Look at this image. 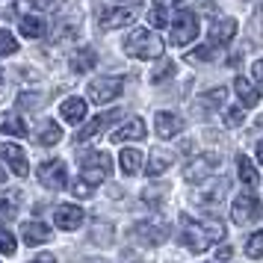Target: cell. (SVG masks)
Listing matches in <instances>:
<instances>
[{"label": "cell", "mask_w": 263, "mask_h": 263, "mask_svg": "<svg viewBox=\"0 0 263 263\" xmlns=\"http://www.w3.org/2000/svg\"><path fill=\"white\" fill-rule=\"evenodd\" d=\"M21 237H24L27 246H45L53 234H50V228L42 225V222H24V225H21Z\"/></svg>", "instance_id": "obj_18"}, {"label": "cell", "mask_w": 263, "mask_h": 263, "mask_svg": "<svg viewBox=\"0 0 263 263\" xmlns=\"http://www.w3.org/2000/svg\"><path fill=\"white\" fill-rule=\"evenodd\" d=\"M15 251H18V239H15V234L12 231H6V228H0V254L12 257Z\"/></svg>", "instance_id": "obj_30"}, {"label": "cell", "mask_w": 263, "mask_h": 263, "mask_svg": "<svg viewBox=\"0 0 263 263\" xmlns=\"http://www.w3.org/2000/svg\"><path fill=\"white\" fill-rule=\"evenodd\" d=\"M71 192H74V198H77V195H80V198H89V195H92V186H89V183H83V180H74V186H71Z\"/></svg>", "instance_id": "obj_39"}, {"label": "cell", "mask_w": 263, "mask_h": 263, "mask_svg": "<svg viewBox=\"0 0 263 263\" xmlns=\"http://www.w3.org/2000/svg\"><path fill=\"white\" fill-rule=\"evenodd\" d=\"M148 24L157 27V30H160V27H166L168 24V12L163 9V6H154V9L148 12Z\"/></svg>", "instance_id": "obj_36"}, {"label": "cell", "mask_w": 263, "mask_h": 263, "mask_svg": "<svg viewBox=\"0 0 263 263\" xmlns=\"http://www.w3.org/2000/svg\"><path fill=\"white\" fill-rule=\"evenodd\" d=\"M231 216L237 225H249V222H257L263 216V204L254 192H242L234 198V207H231Z\"/></svg>", "instance_id": "obj_4"}, {"label": "cell", "mask_w": 263, "mask_h": 263, "mask_svg": "<svg viewBox=\"0 0 263 263\" xmlns=\"http://www.w3.org/2000/svg\"><path fill=\"white\" fill-rule=\"evenodd\" d=\"M234 36H237V21L234 18H216L213 24H210V45L213 48L228 45Z\"/></svg>", "instance_id": "obj_14"}, {"label": "cell", "mask_w": 263, "mask_h": 263, "mask_svg": "<svg viewBox=\"0 0 263 263\" xmlns=\"http://www.w3.org/2000/svg\"><path fill=\"white\" fill-rule=\"evenodd\" d=\"M246 254L254 257V260L263 257V231H254V234L249 237V242H246Z\"/></svg>", "instance_id": "obj_31"}, {"label": "cell", "mask_w": 263, "mask_h": 263, "mask_svg": "<svg viewBox=\"0 0 263 263\" xmlns=\"http://www.w3.org/2000/svg\"><path fill=\"white\" fill-rule=\"evenodd\" d=\"M0 83H3V71H0Z\"/></svg>", "instance_id": "obj_49"}, {"label": "cell", "mask_w": 263, "mask_h": 263, "mask_svg": "<svg viewBox=\"0 0 263 263\" xmlns=\"http://www.w3.org/2000/svg\"><path fill=\"white\" fill-rule=\"evenodd\" d=\"M27 3H30V6H36V9H50L57 0H27Z\"/></svg>", "instance_id": "obj_43"}, {"label": "cell", "mask_w": 263, "mask_h": 263, "mask_svg": "<svg viewBox=\"0 0 263 263\" xmlns=\"http://www.w3.org/2000/svg\"><path fill=\"white\" fill-rule=\"evenodd\" d=\"M15 198H18V192L0 195V216H3V219H15V213H18V207H15Z\"/></svg>", "instance_id": "obj_34"}, {"label": "cell", "mask_w": 263, "mask_h": 263, "mask_svg": "<svg viewBox=\"0 0 263 263\" xmlns=\"http://www.w3.org/2000/svg\"><path fill=\"white\" fill-rule=\"evenodd\" d=\"M86 92H89V101H95V104H109V101H116V98L124 92V80H121V77H95Z\"/></svg>", "instance_id": "obj_5"}, {"label": "cell", "mask_w": 263, "mask_h": 263, "mask_svg": "<svg viewBox=\"0 0 263 263\" xmlns=\"http://www.w3.org/2000/svg\"><path fill=\"white\" fill-rule=\"evenodd\" d=\"M225 180H219V183H207V190H198L195 192V201L198 204H207V207H213V204L222 201V195H225Z\"/></svg>", "instance_id": "obj_25"}, {"label": "cell", "mask_w": 263, "mask_h": 263, "mask_svg": "<svg viewBox=\"0 0 263 263\" xmlns=\"http://www.w3.org/2000/svg\"><path fill=\"white\" fill-rule=\"evenodd\" d=\"M178 3H183V0H157V6H163V9L166 6H178Z\"/></svg>", "instance_id": "obj_45"}, {"label": "cell", "mask_w": 263, "mask_h": 263, "mask_svg": "<svg viewBox=\"0 0 263 263\" xmlns=\"http://www.w3.org/2000/svg\"><path fill=\"white\" fill-rule=\"evenodd\" d=\"M39 183L48 186V190H62L65 186V163L62 160H45L39 166Z\"/></svg>", "instance_id": "obj_9"}, {"label": "cell", "mask_w": 263, "mask_h": 263, "mask_svg": "<svg viewBox=\"0 0 263 263\" xmlns=\"http://www.w3.org/2000/svg\"><path fill=\"white\" fill-rule=\"evenodd\" d=\"M3 180H6V172H3V168H0V183H3Z\"/></svg>", "instance_id": "obj_47"}, {"label": "cell", "mask_w": 263, "mask_h": 263, "mask_svg": "<svg viewBox=\"0 0 263 263\" xmlns=\"http://www.w3.org/2000/svg\"><path fill=\"white\" fill-rule=\"evenodd\" d=\"M225 237V225L219 219H192V216H180V239L192 254H204L213 242Z\"/></svg>", "instance_id": "obj_1"}, {"label": "cell", "mask_w": 263, "mask_h": 263, "mask_svg": "<svg viewBox=\"0 0 263 263\" xmlns=\"http://www.w3.org/2000/svg\"><path fill=\"white\" fill-rule=\"evenodd\" d=\"M95 65H98L95 48H80V50L71 57V71H74V74H86L89 68H95Z\"/></svg>", "instance_id": "obj_23"}, {"label": "cell", "mask_w": 263, "mask_h": 263, "mask_svg": "<svg viewBox=\"0 0 263 263\" xmlns=\"http://www.w3.org/2000/svg\"><path fill=\"white\" fill-rule=\"evenodd\" d=\"M60 116H62V121H65V124H74V127H77V124H83L86 121V101L83 98H65V101H62V107H60Z\"/></svg>", "instance_id": "obj_15"}, {"label": "cell", "mask_w": 263, "mask_h": 263, "mask_svg": "<svg viewBox=\"0 0 263 263\" xmlns=\"http://www.w3.org/2000/svg\"><path fill=\"white\" fill-rule=\"evenodd\" d=\"M0 157L9 163V168H12L18 178H27V172H30V166H27V154L18 148V145L12 142H0Z\"/></svg>", "instance_id": "obj_13"}, {"label": "cell", "mask_w": 263, "mask_h": 263, "mask_svg": "<svg viewBox=\"0 0 263 263\" xmlns=\"http://www.w3.org/2000/svg\"><path fill=\"white\" fill-rule=\"evenodd\" d=\"M163 192H166V190H163V183H157V186H151V190L142 192V198H145V201H151V204H157V198H160Z\"/></svg>", "instance_id": "obj_40"}, {"label": "cell", "mask_w": 263, "mask_h": 263, "mask_svg": "<svg viewBox=\"0 0 263 263\" xmlns=\"http://www.w3.org/2000/svg\"><path fill=\"white\" fill-rule=\"evenodd\" d=\"M251 74H254V80L263 86V60H257L254 65H251Z\"/></svg>", "instance_id": "obj_41"}, {"label": "cell", "mask_w": 263, "mask_h": 263, "mask_svg": "<svg viewBox=\"0 0 263 263\" xmlns=\"http://www.w3.org/2000/svg\"><path fill=\"white\" fill-rule=\"evenodd\" d=\"M237 175L239 180H242V186H249V190H254L257 183H260V175H257V168H254V163H251L246 154L237 157Z\"/></svg>", "instance_id": "obj_21"}, {"label": "cell", "mask_w": 263, "mask_h": 263, "mask_svg": "<svg viewBox=\"0 0 263 263\" xmlns=\"http://www.w3.org/2000/svg\"><path fill=\"white\" fill-rule=\"evenodd\" d=\"M257 163H260V166H263V139H260V142H257Z\"/></svg>", "instance_id": "obj_46"}, {"label": "cell", "mask_w": 263, "mask_h": 263, "mask_svg": "<svg viewBox=\"0 0 263 263\" xmlns=\"http://www.w3.org/2000/svg\"><path fill=\"white\" fill-rule=\"evenodd\" d=\"M0 130L6 133V136H27V124L18 112H6L0 119Z\"/></svg>", "instance_id": "obj_27"}, {"label": "cell", "mask_w": 263, "mask_h": 263, "mask_svg": "<svg viewBox=\"0 0 263 263\" xmlns=\"http://www.w3.org/2000/svg\"><path fill=\"white\" fill-rule=\"evenodd\" d=\"M119 166L124 175H139L142 172V154L136 151V148H124L119 157Z\"/></svg>", "instance_id": "obj_26"}, {"label": "cell", "mask_w": 263, "mask_h": 263, "mask_svg": "<svg viewBox=\"0 0 263 263\" xmlns=\"http://www.w3.org/2000/svg\"><path fill=\"white\" fill-rule=\"evenodd\" d=\"M133 21V9H101L98 12V27L101 30H119V27Z\"/></svg>", "instance_id": "obj_16"}, {"label": "cell", "mask_w": 263, "mask_h": 263, "mask_svg": "<svg viewBox=\"0 0 263 263\" xmlns=\"http://www.w3.org/2000/svg\"><path fill=\"white\" fill-rule=\"evenodd\" d=\"M234 92H237L242 109H251V107H257V104H260V92H257L246 77H237V80H234Z\"/></svg>", "instance_id": "obj_20"}, {"label": "cell", "mask_w": 263, "mask_h": 263, "mask_svg": "<svg viewBox=\"0 0 263 263\" xmlns=\"http://www.w3.org/2000/svg\"><path fill=\"white\" fill-rule=\"evenodd\" d=\"M77 30H80V21L74 15H65L53 24V42H68V39L77 36Z\"/></svg>", "instance_id": "obj_24"}, {"label": "cell", "mask_w": 263, "mask_h": 263, "mask_svg": "<svg viewBox=\"0 0 263 263\" xmlns=\"http://www.w3.org/2000/svg\"><path fill=\"white\" fill-rule=\"evenodd\" d=\"M172 160H175V154H172L168 148H154V151L148 154L145 168H148V175H151V178H157V175H163V172L172 168Z\"/></svg>", "instance_id": "obj_17"}, {"label": "cell", "mask_w": 263, "mask_h": 263, "mask_svg": "<svg viewBox=\"0 0 263 263\" xmlns=\"http://www.w3.org/2000/svg\"><path fill=\"white\" fill-rule=\"evenodd\" d=\"M145 136V121L139 119V116H133L130 121H124V127H119V130L112 133V142H130V139H142Z\"/></svg>", "instance_id": "obj_19"}, {"label": "cell", "mask_w": 263, "mask_h": 263, "mask_svg": "<svg viewBox=\"0 0 263 263\" xmlns=\"http://www.w3.org/2000/svg\"><path fill=\"white\" fill-rule=\"evenodd\" d=\"M133 237L136 242H142V246H163L168 239V225L166 222H139V225L133 228Z\"/></svg>", "instance_id": "obj_8"}, {"label": "cell", "mask_w": 263, "mask_h": 263, "mask_svg": "<svg viewBox=\"0 0 263 263\" xmlns=\"http://www.w3.org/2000/svg\"><path fill=\"white\" fill-rule=\"evenodd\" d=\"M45 101H48L45 92H21V95H18V107L21 109H39Z\"/></svg>", "instance_id": "obj_29"}, {"label": "cell", "mask_w": 263, "mask_h": 263, "mask_svg": "<svg viewBox=\"0 0 263 263\" xmlns=\"http://www.w3.org/2000/svg\"><path fill=\"white\" fill-rule=\"evenodd\" d=\"M30 263H57V260H53V254H39V257H33Z\"/></svg>", "instance_id": "obj_44"}, {"label": "cell", "mask_w": 263, "mask_h": 263, "mask_svg": "<svg viewBox=\"0 0 263 263\" xmlns=\"http://www.w3.org/2000/svg\"><path fill=\"white\" fill-rule=\"evenodd\" d=\"M121 3H124V0H121Z\"/></svg>", "instance_id": "obj_50"}, {"label": "cell", "mask_w": 263, "mask_h": 263, "mask_svg": "<svg viewBox=\"0 0 263 263\" xmlns=\"http://www.w3.org/2000/svg\"><path fill=\"white\" fill-rule=\"evenodd\" d=\"M219 166H222L219 154L207 151V154H198V157L190 163V166L183 168V178L190 180V183H201V180H207L213 172H219Z\"/></svg>", "instance_id": "obj_6"}, {"label": "cell", "mask_w": 263, "mask_h": 263, "mask_svg": "<svg viewBox=\"0 0 263 263\" xmlns=\"http://www.w3.org/2000/svg\"><path fill=\"white\" fill-rule=\"evenodd\" d=\"M201 104H207V107H222V104H225V89H222V86H219V89H210V92L204 95Z\"/></svg>", "instance_id": "obj_37"}, {"label": "cell", "mask_w": 263, "mask_h": 263, "mask_svg": "<svg viewBox=\"0 0 263 263\" xmlns=\"http://www.w3.org/2000/svg\"><path fill=\"white\" fill-rule=\"evenodd\" d=\"M172 45H190L192 39L198 36V15L192 12H180L175 21H172Z\"/></svg>", "instance_id": "obj_7"}, {"label": "cell", "mask_w": 263, "mask_h": 263, "mask_svg": "<svg viewBox=\"0 0 263 263\" xmlns=\"http://www.w3.org/2000/svg\"><path fill=\"white\" fill-rule=\"evenodd\" d=\"M18 53V42L9 30H0V57H12Z\"/></svg>", "instance_id": "obj_33"}, {"label": "cell", "mask_w": 263, "mask_h": 263, "mask_svg": "<svg viewBox=\"0 0 263 263\" xmlns=\"http://www.w3.org/2000/svg\"><path fill=\"white\" fill-rule=\"evenodd\" d=\"M257 18H260V21H263V6H260V9H257Z\"/></svg>", "instance_id": "obj_48"}, {"label": "cell", "mask_w": 263, "mask_h": 263, "mask_svg": "<svg viewBox=\"0 0 263 263\" xmlns=\"http://www.w3.org/2000/svg\"><path fill=\"white\" fill-rule=\"evenodd\" d=\"M216 57V48L213 45H201V48H195L186 53V62H210Z\"/></svg>", "instance_id": "obj_32"}, {"label": "cell", "mask_w": 263, "mask_h": 263, "mask_svg": "<svg viewBox=\"0 0 263 263\" xmlns=\"http://www.w3.org/2000/svg\"><path fill=\"white\" fill-rule=\"evenodd\" d=\"M172 74H175V62L163 60L154 71H151V83H163V80H166V77H172Z\"/></svg>", "instance_id": "obj_35"}, {"label": "cell", "mask_w": 263, "mask_h": 263, "mask_svg": "<svg viewBox=\"0 0 263 263\" xmlns=\"http://www.w3.org/2000/svg\"><path fill=\"white\" fill-rule=\"evenodd\" d=\"M18 30H21L24 39H42L45 33H48V24H45L39 15H24V18L18 21Z\"/></svg>", "instance_id": "obj_22"}, {"label": "cell", "mask_w": 263, "mask_h": 263, "mask_svg": "<svg viewBox=\"0 0 263 263\" xmlns=\"http://www.w3.org/2000/svg\"><path fill=\"white\" fill-rule=\"evenodd\" d=\"M80 160H83V163H80V168H83V183L98 186L101 180L109 178V168H112V163H109L107 151H89V154H83Z\"/></svg>", "instance_id": "obj_3"}, {"label": "cell", "mask_w": 263, "mask_h": 263, "mask_svg": "<svg viewBox=\"0 0 263 263\" xmlns=\"http://www.w3.org/2000/svg\"><path fill=\"white\" fill-rule=\"evenodd\" d=\"M183 127H186V121L180 119V116H175V112H157L154 116V130L157 136H163V139H175L178 133H183Z\"/></svg>", "instance_id": "obj_12"}, {"label": "cell", "mask_w": 263, "mask_h": 263, "mask_svg": "<svg viewBox=\"0 0 263 263\" xmlns=\"http://www.w3.org/2000/svg\"><path fill=\"white\" fill-rule=\"evenodd\" d=\"M216 260H219V263H228V260H231V246H222V249L216 251Z\"/></svg>", "instance_id": "obj_42"}, {"label": "cell", "mask_w": 263, "mask_h": 263, "mask_svg": "<svg viewBox=\"0 0 263 263\" xmlns=\"http://www.w3.org/2000/svg\"><path fill=\"white\" fill-rule=\"evenodd\" d=\"M242 121H246V116H242V107L225 109V124H228V127H239Z\"/></svg>", "instance_id": "obj_38"}, {"label": "cell", "mask_w": 263, "mask_h": 263, "mask_svg": "<svg viewBox=\"0 0 263 263\" xmlns=\"http://www.w3.org/2000/svg\"><path fill=\"white\" fill-rule=\"evenodd\" d=\"M83 219H86V213L77 204H60L53 210V225L62 228V231H77V228L83 225Z\"/></svg>", "instance_id": "obj_11"}, {"label": "cell", "mask_w": 263, "mask_h": 263, "mask_svg": "<svg viewBox=\"0 0 263 263\" xmlns=\"http://www.w3.org/2000/svg\"><path fill=\"white\" fill-rule=\"evenodd\" d=\"M121 116H124L121 109H109V112H101V116H98V119H92L89 124H86V127H80L74 139H77V142H89L92 136H98V133H104V130L109 127V124H112V121H119Z\"/></svg>", "instance_id": "obj_10"}, {"label": "cell", "mask_w": 263, "mask_h": 263, "mask_svg": "<svg viewBox=\"0 0 263 263\" xmlns=\"http://www.w3.org/2000/svg\"><path fill=\"white\" fill-rule=\"evenodd\" d=\"M124 50H127V57H133V60H160L166 45L151 30H133L130 36H127V42H124Z\"/></svg>", "instance_id": "obj_2"}, {"label": "cell", "mask_w": 263, "mask_h": 263, "mask_svg": "<svg viewBox=\"0 0 263 263\" xmlns=\"http://www.w3.org/2000/svg\"><path fill=\"white\" fill-rule=\"evenodd\" d=\"M39 142H42V145L62 142V127H60V124H53V121H45V127L39 130Z\"/></svg>", "instance_id": "obj_28"}]
</instances>
